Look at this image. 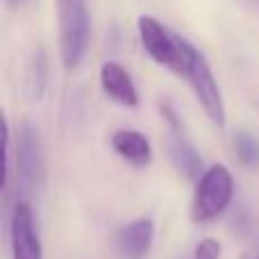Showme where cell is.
I'll return each instance as SVG.
<instances>
[{"instance_id": "1", "label": "cell", "mask_w": 259, "mask_h": 259, "mask_svg": "<svg viewBox=\"0 0 259 259\" xmlns=\"http://www.w3.org/2000/svg\"><path fill=\"white\" fill-rule=\"evenodd\" d=\"M137 30L148 57L152 62H157L159 66H166L180 77H184V73L189 71V66L200 53L191 41H187L178 32L168 30L152 16H139Z\"/></svg>"}, {"instance_id": "2", "label": "cell", "mask_w": 259, "mask_h": 259, "mask_svg": "<svg viewBox=\"0 0 259 259\" xmlns=\"http://www.w3.org/2000/svg\"><path fill=\"white\" fill-rule=\"evenodd\" d=\"M59 16V57L66 71L82 64L91 41V16L87 0H57Z\"/></svg>"}, {"instance_id": "3", "label": "cell", "mask_w": 259, "mask_h": 259, "mask_svg": "<svg viewBox=\"0 0 259 259\" xmlns=\"http://www.w3.org/2000/svg\"><path fill=\"white\" fill-rule=\"evenodd\" d=\"M234 198V178L225 164H211L198 178L191 200L193 223H209L219 219Z\"/></svg>"}, {"instance_id": "4", "label": "cell", "mask_w": 259, "mask_h": 259, "mask_svg": "<svg viewBox=\"0 0 259 259\" xmlns=\"http://www.w3.org/2000/svg\"><path fill=\"white\" fill-rule=\"evenodd\" d=\"M184 80L191 87L193 96H196L198 105L202 107L205 116L211 121V125L223 130L228 123V112H225V100L221 94V87L214 77L209 62L202 53H198V57L193 59V64L189 66V71L184 73Z\"/></svg>"}, {"instance_id": "5", "label": "cell", "mask_w": 259, "mask_h": 259, "mask_svg": "<svg viewBox=\"0 0 259 259\" xmlns=\"http://www.w3.org/2000/svg\"><path fill=\"white\" fill-rule=\"evenodd\" d=\"M16 180L23 191H34L44 187L46 161L39 130L30 121H23L16 132Z\"/></svg>"}, {"instance_id": "6", "label": "cell", "mask_w": 259, "mask_h": 259, "mask_svg": "<svg viewBox=\"0 0 259 259\" xmlns=\"http://www.w3.org/2000/svg\"><path fill=\"white\" fill-rule=\"evenodd\" d=\"M9 248L12 259H44V248L34 225V211L27 200H18L9 216Z\"/></svg>"}, {"instance_id": "7", "label": "cell", "mask_w": 259, "mask_h": 259, "mask_svg": "<svg viewBox=\"0 0 259 259\" xmlns=\"http://www.w3.org/2000/svg\"><path fill=\"white\" fill-rule=\"evenodd\" d=\"M155 241V223L152 219H134L121 225L114 234V250L118 259H146Z\"/></svg>"}, {"instance_id": "8", "label": "cell", "mask_w": 259, "mask_h": 259, "mask_svg": "<svg viewBox=\"0 0 259 259\" xmlns=\"http://www.w3.org/2000/svg\"><path fill=\"white\" fill-rule=\"evenodd\" d=\"M100 87L105 96L121 107H139V91L127 68L118 62H105L100 66Z\"/></svg>"}, {"instance_id": "9", "label": "cell", "mask_w": 259, "mask_h": 259, "mask_svg": "<svg viewBox=\"0 0 259 259\" xmlns=\"http://www.w3.org/2000/svg\"><path fill=\"white\" fill-rule=\"evenodd\" d=\"M112 148L134 168H146L152 161V146L146 134L139 130H116L112 134Z\"/></svg>"}, {"instance_id": "10", "label": "cell", "mask_w": 259, "mask_h": 259, "mask_svg": "<svg viewBox=\"0 0 259 259\" xmlns=\"http://www.w3.org/2000/svg\"><path fill=\"white\" fill-rule=\"evenodd\" d=\"M168 150H170V159H173L175 168H178L180 173H184L187 178L198 180L205 173V170H202V157L198 155L196 148L184 139L182 130H170Z\"/></svg>"}, {"instance_id": "11", "label": "cell", "mask_w": 259, "mask_h": 259, "mask_svg": "<svg viewBox=\"0 0 259 259\" xmlns=\"http://www.w3.org/2000/svg\"><path fill=\"white\" fill-rule=\"evenodd\" d=\"M46 80H48V64H46L44 50H39V55H34L30 73H27V87H30L32 100H41L46 91Z\"/></svg>"}, {"instance_id": "12", "label": "cell", "mask_w": 259, "mask_h": 259, "mask_svg": "<svg viewBox=\"0 0 259 259\" xmlns=\"http://www.w3.org/2000/svg\"><path fill=\"white\" fill-rule=\"evenodd\" d=\"M234 150L241 164L257 166L259 164V139L250 132H237L234 134Z\"/></svg>"}, {"instance_id": "13", "label": "cell", "mask_w": 259, "mask_h": 259, "mask_svg": "<svg viewBox=\"0 0 259 259\" xmlns=\"http://www.w3.org/2000/svg\"><path fill=\"white\" fill-rule=\"evenodd\" d=\"M221 252H223V246H221L219 239H202L198 241L196 250H193V259H221Z\"/></svg>"}, {"instance_id": "14", "label": "cell", "mask_w": 259, "mask_h": 259, "mask_svg": "<svg viewBox=\"0 0 259 259\" xmlns=\"http://www.w3.org/2000/svg\"><path fill=\"white\" fill-rule=\"evenodd\" d=\"M5 3H7V7H9V9H21L23 5L27 3V0H5Z\"/></svg>"}, {"instance_id": "15", "label": "cell", "mask_w": 259, "mask_h": 259, "mask_svg": "<svg viewBox=\"0 0 259 259\" xmlns=\"http://www.w3.org/2000/svg\"><path fill=\"white\" fill-rule=\"evenodd\" d=\"M246 3H248V5H252L255 9H259V0H246Z\"/></svg>"}, {"instance_id": "16", "label": "cell", "mask_w": 259, "mask_h": 259, "mask_svg": "<svg viewBox=\"0 0 259 259\" xmlns=\"http://www.w3.org/2000/svg\"><path fill=\"white\" fill-rule=\"evenodd\" d=\"M255 259H259V255H257V257H255Z\"/></svg>"}]
</instances>
